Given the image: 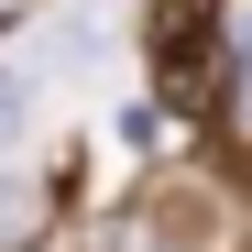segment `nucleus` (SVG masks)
Listing matches in <instances>:
<instances>
[{"mask_svg": "<svg viewBox=\"0 0 252 252\" xmlns=\"http://www.w3.org/2000/svg\"><path fill=\"white\" fill-rule=\"evenodd\" d=\"M154 77L176 110L220 99V0H154Z\"/></svg>", "mask_w": 252, "mask_h": 252, "instance_id": "1", "label": "nucleus"}, {"mask_svg": "<svg viewBox=\"0 0 252 252\" xmlns=\"http://www.w3.org/2000/svg\"><path fill=\"white\" fill-rule=\"evenodd\" d=\"M220 230H230V208L208 187H154L143 197V252H220Z\"/></svg>", "mask_w": 252, "mask_h": 252, "instance_id": "2", "label": "nucleus"}, {"mask_svg": "<svg viewBox=\"0 0 252 252\" xmlns=\"http://www.w3.org/2000/svg\"><path fill=\"white\" fill-rule=\"evenodd\" d=\"M241 99H252V77H241Z\"/></svg>", "mask_w": 252, "mask_h": 252, "instance_id": "3", "label": "nucleus"}]
</instances>
